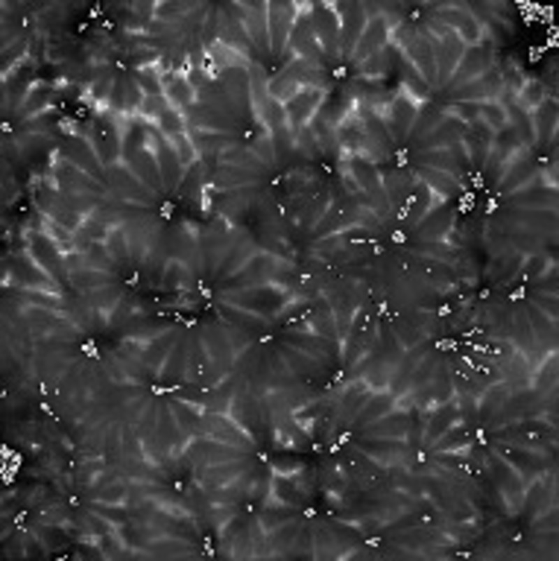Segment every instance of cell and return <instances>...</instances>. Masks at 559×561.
I'll return each mask as SVG.
<instances>
[{
  "instance_id": "277c9868",
  "label": "cell",
  "mask_w": 559,
  "mask_h": 561,
  "mask_svg": "<svg viewBox=\"0 0 559 561\" xmlns=\"http://www.w3.org/2000/svg\"><path fill=\"white\" fill-rule=\"evenodd\" d=\"M391 27L381 11L368 14V20L349 58L354 66L390 42Z\"/></svg>"
},
{
  "instance_id": "3957f363",
  "label": "cell",
  "mask_w": 559,
  "mask_h": 561,
  "mask_svg": "<svg viewBox=\"0 0 559 561\" xmlns=\"http://www.w3.org/2000/svg\"><path fill=\"white\" fill-rule=\"evenodd\" d=\"M419 108L408 94L397 92L380 115L393 140L407 137L412 130Z\"/></svg>"
},
{
  "instance_id": "6da1fadb",
  "label": "cell",
  "mask_w": 559,
  "mask_h": 561,
  "mask_svg": "<svg viewBox=\"0 0 559 561\" xmlns=\"http://www.w3.org/2000/svg\"><path fill=\"white\" fill-rule=\"evenodd\" d=\"M317 38L328 58H341L340 20L335 7L317 2L311 8Z\"/></svg>"
},
{
  "instance_id": "8992f818",
  "label": "cell",
  "mask_w": 559,
  "mask_h": 561,
  "mask_svg": "<svg viewBox=\"0 0 559 561\" xmlns=\"http://www.w3.org/2000/svg\"><path fill=\"white\" fill-rule=\"evenodd\" d=\"M296 8L293 3L277 1L272 3L271 31L273 47L280 51L284 47L286 40L291 36L297 15Z\"/></svg>"
},
{
  "instance_id": "7a4b0ae2",
  "label": "cell",
  "mask_w": 559,
  "mask_h": 561,
  "mask_svg": "<svg viewBox=\"0 0 559 561\" xmlns=\"http://www.w3.org/2000/svg\"><path fill=\"white\" fill-rule=\"evenodd\" d=\"M340 20L341 58L349 59L368 20L364 3L344 1L335 6Z\"/></svg>"
},
{
  "instance_id": "5b68a950",
  "label": "cell",
  "mask_w": 559,
  "mask_h": 561,
  "mask_svg": "<svg viewBox=\"0 0 559 561\" xmlns=\"http://www.w3.org/2000/svg\"><path fill=\"white\" fill-rule=\"evenodd\" d=\"M328 91L303 87L288 100L286 113L291 124L296 129L309 124Z\"/></svg>"
}]
</instances>
